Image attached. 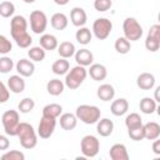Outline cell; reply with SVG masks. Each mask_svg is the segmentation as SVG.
<instances>
[{
	"mask_svg": "<svg viewBox=\"0 0 160 160\" xmlns=\"http://www.w3.org/2000/svg\"><path fill=\"white\" fill-rule=\"evenodd\" d=\"M58 52H59L60 58L69 59V58H71V56L75 55L76 49H75V45L72 42H70V41H62L58 46Z\"/></svg>",
	"mask_w": 160,
	"mask_h": 160,
	"instance_id": "cb8c5ba5",
	"label": "cell"
},
{
	"mask_svg": "<svg viewBox=\"0 0 160 160\" xmlns=\"http://www.w3.org/2000/svg\"><path fill=\"white\" fill-rule=\"evenodd\" d=\"M88 72H89L90 78L95 81H101L108 76V70L101 64H91Z\"/></svg>",
	"mask_w": 160,
	"mask_h": 160,
	"instance_id": "ffe728a7",
	"label": "cell"
},
{
	"mask_svg": "<svg viewBox=\"0 0 160 160\" xmlns=\"http://www.w3.org/2000/svg\"><path fill=\"white\" fill-rule=\"evenodd\" d=\"M96 95L100 100L102 101H110L114 99L115 96V89L112 85L110 84H102L98 88V91H96Z\"/></svg>",
	"mask_w": 160,
	"mask_h": 160,
	"instance_id": "44dd1931",
	"label": "cell"
},
{
	"mask_svg": "<svg viewBox=\"0 0 160 160\" xmlns=\"http://www.w3.org/2000/svg\"><path fill=\"white\" fill-rule=\"evenodd\" d=\"M144 131H145V139L148 140H155L160 136V125L155 121L146 122L144 125Z\"/></svg>",
	"mask_w": 160,
	"mask_h": 160,
	"instance_id": "d4e9b609",
	"label": "cell"
},
{
	"mask_svg": "<svg viewBox=\"0 0 160 160\" xmlns=\"http://www.w3.org/2000/svg\"><path fill=\"white\" fill-rule=\"evenodd\" d=\"M154 99H155L156 102L160 104V85H159V86L155 89V91H154Z\"/></svg>",
	"mask_w": 160,
	"mask_h": 160,
	"instance_id": "f6af8a7d",
	"label": "cell"
},
{
	"mask_svg": "<svg viewBox=\"0 0 160 160\" xmlns=\"http://www.w3.org/2000/svg\"><path fill=\"white\" fill-rule=\"evenodd\" d=\"M80 150L85 158H95L100 150V141L94 135H85L80 141Z\"/></svg>",
	"mask_w": 160,
	"mask_h": 160,
	"instance_id": "52a82bcc",
	"label": "cell"
},
{
	"mask_svg": "<svg viewBox=\"0 0 160 160\" xmlns=\"http://www.w3.org/2000/svg\"><path fill=\"white\" fill-rule=\"evenodd\" d=\"M10 32L19 48L21 49L30 48L32 42V38L28 32V21L22 15L12 16L10 21Z\"/></svg>",
	"mask_w": 160,
	"mask_h": 160,
	"instance_id": "6da1fadb",
	"label": "cell"
},
{
	"mask_svg": "<svg viewBox=\"0 0 160 160\" xmlns=\"http://www.w3.org/2000/svg\"><path fill=\"white\" fill-rule=\"evenodd\" d=\"M20 140V145L24 149H34L38 145V132L34 130L32 125L29 122H21L16 135Z\"/></svg>",
	"mask_w": 160,
	"mask_h": 160,
	"instance_id": "7a4b0ae2",
	"label": "cell"
},
{
	"mask_svg": "<svg viewBox=\"0 0 160 160\" xmlns=\"http://www.w3.org/2000/svg\"><path fill=\"white\" fill-rule=\"evenodd\" d=\"M96 131L100 136H109L112 134L114 131V122L112 120L108 119V118H104V119H100L98 121V125H96Z\"/></svg>",
	"mask_w": 160,
	"mask_h": 160,
	"instance_id": "d6986e66",
	"label": "cell"
},
{
	"mask_svg": "<svg viewBox=\"0 0 160 160\" xmlns=\"http://www.w3.org/2000/svg\"><path fill=\"white\" fill-rule=\"evenodd\" d=\"M10 142L5 135H0V150H6L9 148Z\"/></svg>",
	"mask_w": 160,
	"mask_h": 160,
	"instance_id": "7bdbcfd3",
	"label": "cell"
},
{
	"mask_svg": "<svg viewBox=\"0 0 160 160\" xmlns=\"http://www.w3.org/2000/svg\"><path fill=\"white\" fill-rule=\"evenodd\" d=\"M65 82H62L59 79H51L48 84H46V90L50 95L52 96H59L60 94H62L64 88H65Z\"/></svg>",
	"mask_w": 160,
	"mask_h": 160,
	"instance_id": "484cf974",
	"label": "cell"
},
{
	"mask_svg": "<svg viewBox=\"0 0 160 160\" xmlns=\"http://www.w3.org/2000/svg\"><path fill=\"white\" fill-rule=\"evenodd\" d=\"M62 112V106L60 104H48L42 108V116H48V118H59Z\"/></svg>",
	"mask_w": 160,
	"mask_h": 160,
	"instance_id": "4316f807",
	"label": "cell"
},
{
	"mask_svg": "<svg viewBox=\"0 0 160 160\" xmlns=\"http://www.w3.org/2000/svg\"><path fill=\"white\" fill-rule=\"evenodd\" d=\"M69 1H70V0H54V2H55L56 5H60V6H64V5H66Z\"/></svg>",
	"mask_w": 160,
	"mask_h": 160,
	"instance_id": "bcb514c9",
	"label": "cell"
},
{
	"mask_svg": "<svg viewBox=\"0 0 160 160\" xmlns=\"http://www.w3.org/2000/svg\"><path fill=\"white\" fill-rule=\"evenodd\" d=\"M86 75H88V70L85 69V66L76 65L71 70H69V72L66 74L65 85L70 90H75L84 82V80L86 79Z\"/></svg>",
	"mask_w": 160,
	"mask_h": 160,
	"instance_id": "5b68a950",
	"label": "cell"
},
{
	"mask_svg": "<svg viewBox=\"0 0 160 160\" xmlns=\"http://www.w3.org/2000/svg\"><path fill=\"white\" fill-rule=\"evenodd\" d=\"M158 20H159V24H160V12L158 14Z\"/></svg>",
	"mask_w": 160,
	"mask_h": 160,
	"instance_id": "681fc988",
	"label": "cell"
},
{
	"mask_svg": "<svg viewBox=\"0 0 160 160\" xmlns=\"http://www.w3.org/2000/svg\"><path fill=\"white\" fill-rule=\"evenodd\" d=\"M25 4H32V2H35V0H22Z\"/></svg>",
	"mask_w": 160,
	"mask_h": 160,
	"instance_id": "7dc6e473",
	"label": "cell"
},
{
	"mask_svg": "<svg viewBox=\"0 0 160 160\" xmlns=\"http://www.w3.org/2000/svg\"><path fill=\"white\" fill-rule=\"evenodd\" d=\"M35 108V101L31 98H24L22 100H20L18 109L21 114H28L30 111H32V109Z\"/></svg>",
	"mask_w": 160,
	"mask_h": 160,
	"instance_id": "836d02e7",
	"label": "cell"
},
{
	"mask_svg": "<svg viewBox=\"0 0 160 160\" xmlns=\"http://www.w3.org/2000/svg\"><path fill=\"white\" fill-rule=\"evenodd\" d=\"M1 160H25V154L19 150H11L1 155Z\"/></svg>",
	"mask_w": 160,
	"mask_h": 160,
	"instance_id": "8d00e7d4",
	"label": "cell"
},
{
	"mask_svg": "<svg viewBox=\"0 0 160 160\" xmlns=\"http://www.w3.org/2000/svg\"><path fill=\"white\" fill-rule=\"evenodd\" d=\"M12 49V45H11V41L5 36V35H0V52L2 55L10 52Z\"/></svg>",
	"mask_w": 160,
	"mask_h": 160,
	"instance_id": "ab89813d",
	"label": "cell"
},
{
	"mask_svg": "<svg viewBox=\"0 0 160 160\" xmlns=\"http://www.w3.org/2000/svg\"><path fill=\"white\" fill-rule=\"evenodd\" d=\"M112 30V22L106 18H99L92 24V32L99 40H105Z\"/></svg>",
	"mask_w": 160,
	"mask_h": 160,
	"instance_id": "9c48e42d",
	"label": "cell"
},
{
	"mask_svg": "<svg viewBox=\"0 0 160 160\" xmlns=\"http://www.w3.org/2000/svg\"><path fill=\"white\" fill-rule=\"evenodd\" d=\"M112 6V0H94V8L96 11L104 12Z\"/></svg>",
	"mask_w": 160,
	"mask_h": 160,
	"instance_id": "f35d334b",
	"label": "cell"
},
{
	"mask_svg": "<svg viewBox=\"0 0 160 160\" xmlns=\"http://www.w3.org/2000/svg\"><path fill=\"white\" fill-rule=\"evenodd\" d=\"M16 71L19 72V75L24 76V78H30L34 71H35V65L32 62V60H28V59H20L16 65Z\"/></svg>",
	"mask_w": 160,
	"mask_h": 160,
	"instance_id": "8fae6325",
	"label": "cell"
},
{
	"mask_svg": "<svg viewBox=\"0 0 160 160\" xmlns=\"http://www.w3.org/2000/svg\"><path fill=\"white\" fill-rule=\"evenodd\" d=\"M70 20H71L74 26L82 28L86 24L88 15H86V12H85V10L82 8H74L70 11Z\"/></svg>",
	"mask_w": 160,
	"mask_h": 160,
	"instance_id": "7c38bea8",
	"label": "cell"
},
{
	"mask_svg": "<svg viewBox=\"0 0 160 160\" xmlns=\"http://www.w3.org/2000/svg\"><path fill=\"white\" fill-rule=\"evenodd\" d=\"M45 49L41 46H32L29 49L28 51V56L30 58V60L35 61V62H41L45 59Z\"/></svg>",
	"mask_w": 160,
	"mask_h": 160,
	"instance_id": "d6a6232c",
	"label": "cell"
},
{
	"mask_svg": "<svg viewBox=\"0 0 160 160\" xmlns=\"http://www.w3.org/2000/svg\"><path fill=\"white\" fill-rule=\"evenodd\" d=\"M124 36L130 41H136L142 36V28L135 18H126L122 22Z\"/></svg>",
	"mask_w": 160,
	"mask_h": 160,
	"instance_id": "8992f818",
	"label": "cell"
},
{
	"mask_svg": "<svg viewBox=\"0 0 160 160\" xmlns=\"http://www.w3.org/2000/svg\"><path fill=\"white\" fill-rule=\"evenodd\" d=\"M128 134L130 136L131 140L134 141H140L142 139H145V131H144V125L140 126V128H136V129H131V130H128Z\"/></svg>",
	"mask_w": 160,
	"mask_h": 160,
	"instance_id": "74e56055",
	"label": "cell"
},
{
	"mask_svg": "<svg viewBox=\"0 0 160 160\" xmlns=\"http://www.w3.org/2000/svg\"><path fill=\"white\" fill-rule=\"evenodd\" d=\"M21 75H11L8 79V88L14 94H20L25 90V80Z\"/></svg>",
	"mask_w": 160,
	"mask_h": 160,
	"instance_id": "5bb4252c",
	"label": "cell"
},
{
	"mask_svg": "<svg viewBox=\"0 0 160 160\" xmlns=\"http://www.w3.org/2000/svg\"><path fill=\"white\" fill-rule=\"evenodd\" d=\"M114 46H115V50H116L119 54H122V55L128 54V52L130 51V49H131L130 40H128L125 36L118 38L116 41H115V44H114Z\"/></svg>",
	"mask_w": 160,
	"mask_h": 160,
	"instance_id": "1f68e13d",
	"label": "cell"
},
{
	"mask_svg": "<svg viewBox=\"0 0 160 160\" xmlns=\"http://www.w3.org/2000/svg\"><path fill=\"white\" fill-rule=\"evenodd\" d=\"M139 106H140V111L144 112V114H148V115H150V114L156 111V101H155V99H151V98H148V96L142 98L140 100Z\"/></svg>",
	"mask_w": 160,
	"mask_h": 160,
	"instance_id": "f1b7e54d",
	"label": "cell"
},
{
	"mask_svg": "<svg viewBox=\"0 0 160 160\" xmlns=\"http://www.w3.org/2000/svg\"><path fill=\"white\" fill-rule=\"evenodd\" d=\"M55 128H56V119L41 116V120L38 126V135L41 139H49L54 134Z\"/></svg>",
	"mask_w": 160,
	"mask_h": 160,
	"instance_id": "30bf717a",
	"label": "cell"
},
{
	"mask_svg": "<svg viewBox=\"0 0 160 160\" xmlns=\"http://www.w3.org/2000/svg\"><path fill=\"white\" fill-rule=\"evenodd\" d=\"M156 114H158V115L160 116V104H159V105L156 106Z\"/></svg>",
	"mask_w": 160,
	"mask_h": 160,
	"instance_id": "c3c4849f",
	"label": "cell"
},
{
	"mask_svg": "<svg viewBox=\"0 0 160 160\" xmlns=\"http://www.w3.org/2000/svg\"><path fill=\"white\" fill-rule=\"evenodd\" d=\"M75 38H76V41H78L79 44H81V45H88V44H90V41H91L92 34H91L90 29L82 26V28H79V30H78L76 34H75Z\"/></svg>",
	"mask_w": 160,
	"mask_h": 160,
	"instance_id": "f546056e",
	"label": "cell"
},
{
	"mask_svg": "<svg viewBox=\"0 0 160 160\" xmlns=\"http://www.w3.org/2000/svg\"><path fill=\"white\" fill-rule=\"evenodd\" d=\"M136 85L141 90H150L155 85V76L150 72H141L136 79Z\"/></svg>",
	"mask_w": 160,
	"mask_h": 160,
	"instance_id": "e0dca14e",
	"label": "cell"
},
{
	"mask_svg": "<svg viewBox=\"0 0 160 160\" xmlns=\"http://www.w3.org/2000/svg\"><path fill=\"white\" fill-rule=\"evenodd\" d=\"M125 126L128 128V130L131 129H136L142 126V119L138 112H131L125 118Z\"/></svg>",
	"mask_w": 160,
	"mask_h": 160,
	"instance_id": "4dcf8cb0",
	"label": "cell"
},
{
	"mask_svg": "<svg viewBox=\"0 0 160 160\" xmlns=\"http://www.w3.org/2000/svg\"><path fill=\"white\" fill-rule=\"evenodd\" d=\"M14 68V61L11 58L8 56H2L0 58V72L1 74H8Z\"/></svg>",
	"mask_w": 160,
	"mask_h": 160,
	"instance_id": "d590c367",
	"label": "cell"
},
{
	"mask_svg": "<svg viewBox=\"0 0 160 160\" xmlns=\"http://www.w3.org/2000/svg\"><path fill=\"white\" fill-rule=\"evenodd\" d=\"M75 115L78 116V119L80 121H82L84 124H95L100 120V116H101V111L98 106L95 105H86V104H82V105H79L76 108V111H75Z\"/></svg>",
	"mask_w": 160,
	"mask_h": 160,
	"instance_id": "3957f363",
	"label": "cell"
},
{
	"mask_svg": "<svg viewBox=\"0 0 160 160\" xmlns=\"http://www.w3.org/2000/svg\"><path fill=\"white\" fill-rule=\"evenodd\" d=\"M69 68H70L69 61L64 58H60L59 60L54 61V64L51 66V70L55 75H65V74H68Z\"/></svg>",
	"mask_w": 160,
	"mask_h": 160,
	"instance_id": "83f0119b",
	"label": "cell"
},
{
	"mask_svg": "<svg viewBox=\"0 0 160 160\" xmlns=\"http://www.w3.org/2000/svg\"><path fill=\"white\" fill-rule=\"evenodd\" d=\"M75 60L78 62V65H81V66H90L94 61V55L92 52L89 50V49H80L75 52Z\"/></svg>",
	"mask_w": 160,
	"mask_h": 160,
	"instance_id": "4fadbf2b",
	"label": "cell"
},
{
	"mask_svg": "<svg viewBox=\"0 0 160 160\" xmlns=\"http://www.w3.org/2000/svg\"><path fill=\"white\" fill-rule=\"evenodd\" d=\"M152 152L156 155H160V138L155 139V141L152 142Z\"/></svg>",
	"mask_w": 160,
	"mask_h": 160,
	"instance_id": "ee69618b",
	"label": "cell"
},
{
	"mask_svg": "<svg viewBox=\"0 0 160 160\" xmlns=\"http://www.w3.org/2000/svg\"><path fill=\"white\" fill-rule=\"evenodd\" d=\"M39 41H40V46L44 48L45 50H49V51L55 50L59 46V42H58L56 36H54L51 34H44V35H41Z\"/></svg>",
	"mask_w": 160,
	"mask_h": 160,
	"instance_id": "603a6c76",
	"label": "cell"
},
{
	"mask_svg": "<svg viewBox=\"0 0 160 160\" xmlns=\"http://www.w3.org/2000/svg\"><path fill=\"white\" fill-rule=\"evenodd\" d=\"M50 24L55 30H64L66 29L69 20L64 12H55L50 19Z\"/></svg>",
	"mask_w": 160,
	"mask_h": 160,
	"instance_id": "7402d4cb",
	"label": "cell"
},
{
	"mask_svg": "<svg viewBox=\"0 0 160 160\" xmlns=\"http://www.w3.org/2000/svg\"><path fill=\"white\" fill-rule=\"evenodd\" d=\"M1 122L6 135L16 136L20 126V116L16 110H6L1 116Z\"/></svg>",
	"mask_w": 160,
	"mask_h": 160,
	"instance_id": "277c9868",
	"label": "cell"
},
{
	"mask_svg": "<svg viewBox=\"0 0 160 160\" xmlns=\"http://www.w3.org/2000/svg\"><path fill=\"white\" fill-rule=\"evenodd\" d=\"M48 26V18L45 15V12L40 11V10H34L30 14V28L32 30L34 34H42L46 30Z\"/></svg>",
	"mask_w": 160,
	"mask_h": 160,
	"instance_id": "ba28073f",
	"label": "cell"
},
{
	"mask_svg": "<svg viewBox=\"0 0 160 160\" xmlns=\"http://www.w3.org/2000/svg\"><path fill=\"white\" fill-rule=\"evenodd\" d=\"M10 98V89L5 85V82H0V102H6Z\"/></svg>",
	"mask_w": 160,
	"mask_h": 160,
	"instance_id": "b9f144b4",
	"label": "cell"
},
{
	"mask_svg": "<svg viewBox=\"0 0 160 160\" xmlns=\"http://www.w3.org/2000/svg\"><path fill=\"white\" fill-rule=\"evenodd\" d=\"M78 116L75 114H71V112H65V114H61L60 115V126L64 129V130H74L78 125Z\"/></svg>",
	"mask_w": 160,
	"mask_h": 160,
	"instance_id": "ac0fdd59",
	"label": "cell"
},
{
	"mask_svg": "<svg viewBox=\"0 0 160 160\" xmlns=\"http://www.w3.org/2000/svg\"><path fill=\"white\" fill-rule=\"evenodd\" d=\"M146 38H150V39L156 40V41L160 42V24H154V25L150 28V30H149Z\"/></svg>",
	"mask_w": 160,
	"mask_h": 160,
	"instance_id": "60d3db41",
	"label": "cell"
},
{
	"mask_svg": "<svg viewBox=\"0 0 160 160\" xmlns=\"http://www.w3.org/2000/svg\"><path fill=\"white\" fill-rule=\"evenodd\" d=\"M128 110H129V101L124 98H119L114 100L110 106V111L115 116H122L124 114L128 112Z\"/></svg>",
	"mask_w": 160,
	"mask_h": 160,
	"instance_id": "9a60e30c",
	"label": "cell"
},
{
	"mask_svg": "<svg viewBox=\"0 0 160 160\" xmlns=\"http://www.w3.org/2000/svg\"><path fill=\"white\" fill-rule=\"evenodd\" d=\"M109 155L112 160H129V152L124 144H114L110 148Z\"/></svg>",
	"mask_w": 160,
	"mask_h": 160,
	"instance_id": "2e32d148",
	"label": "cell"
},
{
	"mask_svg": "<svg viewBox=\"0 0 160 160\" xmlns=\"http://www.w3.org/2000/svg\"><path fill=\"white\" fill-rule=\"evenodd\" d=\"M15 12V5L11 1H2L0 4V15L2 18H10Z\"/></svg>",
	"mask_w": 160,
	"mask_h": 160,
	"instance_id": "e575fe53",
	"label": "cell"
}]
</instances>
